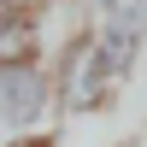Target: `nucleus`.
I'll use <instances>...</instances> for the list:
<instances>
[{
	"label": "nucleus",
	"instance_id": "nucleus-2",
	"mask_svg": "<svg viewBox=\"0 0 147 147\" xmlns=\"http://www.w3.org/2000/svg\"><path fill=\"white\" fill-rule=\"evenodd\" d=\"M147 41V0H118L112 12H106L100 35H94V47H100V59L112 65V77H129V65H136V47Z\"/></svg>",
	"mask_w": 147,
	"mask_h": 147
},
{
	"label": "nucleus",
	"instance_id": "nucleus-4",
	"mask_svg": "<svg viewBox=\"0 0 147 147\" xmlns=\"http://www.w3.org/2000/svg\"><path fill=\"white\" fill-rule=\"evenodd\" d=\"M30 30H35V24L24 18V6H0V65L24 59V47H30Z\"/></svg>",
	"mask_w": 147,
	"mask_h": 147
},
{
	"label": "nucleus",
	"instance_id": "nucleus-5",
	"mask_svg": "<svg viewBox=\"0 0 147 147\" xmlns=\"http://www.w3.org/2000/svg\"><path fill=\"white\" fill-rule=\"evenodd\" d=\"M88 6H94V12H112V6H118V0H88Z\"/></svg>",
	"mask_w": 147,
	"mask_h": 147
},
{
	"label": "nucleus",
	"instance_id": "nucleus-1",
	"mask_svg": "<svg viewBox=\"0 0 147 147\" xmlns=\"http://www.w3.org/2000/svg\"><path fill=\"white\" fill-rule=\"evenodd\" d=\"M47 94H53V82H47V71L35 65V59H12V65H0V124H12V129L41 124Z\"/></svg>",
	"mask_w": 147,
	"mask_h": 147
},
{
	"label": "nucleus",
	"instance_id": "nucleus-3",
	"mask_svg": "<svg viewBox=\"0 0 147 147\" xmlns=\"http://www.w3.org/2000/svg\"><path fill=\"white\" fill-rule=\"evenodd\" d=\"M106 82H118V77H112V65L100 59V47H94V41H77V47L65 53V82H59L65 112H88V106H100Z\"/></svg>",
	"mask_w": 147,
	"mask_h": 147
}]
</instances>
